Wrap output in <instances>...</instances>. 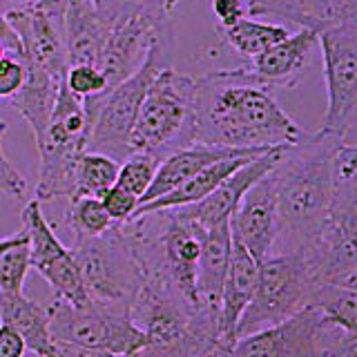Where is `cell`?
Returning a JSON list of instances; mask_svg holds the SVG:
<instances>
[{
  "instance_id": "23",
  "label": "cell",
  "mask_w": 357,
  "mask_h": 357,
  "mask_svg": "<svg viewBox=\"0 0 357 357\" xmlns=\"http://www.w3.org/2000/svg\"><path fill=\"white\" fill-rule=\"evenodd\" d=\"M250 159H255V156H230V159H221V161L210 163L204 167V170H199L195 176H190L185 183L174 188L172 192L154 199V201H150V204L139 206L137 210H134L132 217H139V215L154 212V210H172V208L192 206V204H197V201L206 199L221 181H226L232 172H237L239 167L245 165Z\"/></svg>"
},
{
  "instance_id": "2",
  "label": "cell",
  "mask_w": 357,
  "mask_h": 357,
  "mask_svg": "<svg viewBox=\"0 0 357 357\" xmlns=\"http://www.w3.org/2000/svg\"><path fill=\"white\" fill-rule=\"evenodd\" d=\"M337 139L304 134L286 145L273 167L277 199V239L271 255L306 257L315 245L333 204V152Z\"/></svg>"
},
{
  "instance_id": "16",
  "label": "cell",
  "mask_w": 357,
  "mask_h": 357,
  "mask_svg": "<svg viewBox=\"0 0 357 357\" xmlns=\"http://www.w3.org/2000/svg\"><path fill=\"white\" fill-rule=\"evenodd\" d=\"M317 52V31L301 27L297 33H290L286 40L277 43L275 47L250 59L245 67L271 92L273 89H290L306 78L312 63H315Z\"/></svg>"
},
{
  "instance_id": "19",
  "label": "cell",
  "mask_w": 357,
  "mask_h": 357,
  "mask_svg": "<svg viewBox=\"0 0 357 357\" xmlns=\"http://www.w3.org/2000/svg\"><path fill=\"white\" fill-rule=\"evenodd\" d=\"M268 152V150H266ZM264 154L261 150H232V148H210V145H190V148L176 150L161 159L152 183L139 199V206L150 204V201L159 199L167 192H172L174 188L185 183L190 176H195L199 170H204L206 165L230 159V156H257Z\"/></svg>"
},
{
  "instance_id": "31",
  "label": "cell",
  "mask_w": 357,
  "mask_h": 357,
  "mask_svg": "<svg viewBox=\"0 0 357 357\" xmlns=\"http://www.w3.org/2000/svg\"><path fill=\"white\" fill-rule=\"evenodd\" d=\"M63 83L76 98H81V100L100 96L107 92L105 76L94 65H70L63 76Z\"/></svg>"
},
{
  "instance_id": "3",
  "label": "cell",
  "mask_w": 357,
  "mask_h": 357,
  "mask_svg": "<svg viewBox=\"0 0 357 357\" xmlns=\"http://www.w3.org/2000/svg\"><path fill=\"white\" fill-rule=\"evenodd\" d=\"M121 230L141 268L145 286L204 312L197 299V264L206 234L204 228L181 215L178 208H172L132 217L121 223Z\"/></svg>"
},
{
  "instance_id": "4",
  "label": "cell",
  "mask_w": 357,
  "mask_h": 357,
  "mask_svg": "<svg viewBox=\"0 0 357 357\" xmlns=\"http://www.w3.org/2000/svg\"><path fill=\"white\" fill-rule=\"evenodd\" d=\"M170 67V38L156 40L143 65L109 92L83 100L89 121L87 150L112 156L114 161H126L130 152V132L137 121L141 100L156 74Z\"/></svg>"
},
{
  "instance_id": "34",
  "label": "cell",
  "mask_w": 357,
  "mask_h": 357,
  "mask_svg": "<svg viewBox=\"0 0 357 357\" xmlns=\"http://www.w3.org/2000/svg\"><path fill=\"white\" fill-rule=\"evenodd\" d=\"M25 81V63L16 54L0 59V98H11Z\"/></svg>"
},
{
  "instance_id": "22",
  "label": "cell",
  "mask_w": 357,
  "mask_h": 357,
  "mask_svg": "<svg viewBox=\"0 0 357 357\" xmlns=\"http://www.w3.org/2000/svg\"><path fill=\"white\" fill-rule=\"evenodd\" d=\"M87 137H89V121L87 112L83 107V100L76 98L70 89L61 81L56 103L50 114L47 130L43 139L36 143V148H76L87 150Z\"/></svg>"
},
{
  "instance_id": "38",
  "label": "cell",
  "mask_w": 357,
  "mask_h": 357,
  "mask_svg": "<svg viewBox=\"0 0 357 357\" xmlns=\"http://www.w3.org/2000/svg\"><path fill=\"white\" fill-rule=\"evenodd\" d=\"M0 45L9 52V54H16L20 56L22 54V47H20V40H18V33L14 31V27L9 25L7 16L0 11Z\"/></svg>"
},
{
  "instance_id": "33",
  "label": "cell",
  "mask_w": 357,
  "mask_h": 357,
  "mask_svg": "<svg viewBox=\"0 0 357 357\" xmlns=\"http://www.w3.org/2000/svg\"><path fill=\"white\" fill-rule=\"evenodd\" d=\"M100 204H103L107 217L114 221V223H126L132 219L134 210L139 208V199L126 192L123 188L119 185H112L107 192L100 197Z\"/></svg>"
},
{
  "instance_id": "17",
  "label": "cell",
  "mask_w": 357,
  "mask_h": 357,
  "mask_svg": "<svg viewBox=\"0 0 357 357\" xmlns=\"http://www.w3.org/2000/svg\"><path fill=\"white\" fill-rule=\"evenodd\" d=\"M257 268H259V264L252 259V255L232 237L228 275H226V282H223V293H221L217 349H228V346L237 340L234 337V331H237L239 317L243 315L245 306H248L252 299L255 284H257Z\"/></svg>"
},
{
  "instance_id": "7",
  "label": "cell",
  "mask_w": 357,
  "mask_h": 357,
  "mask_svg": "<svg viewBox=\"0 0 357 357\" xmlns=\"http://www.w3.org/2000/svg\"><path fill=\"white\" fill-rule=\"evenodd\" d=\"M195 78L165 67L148 87L130 132V152L163 159L192 145Z\"/></svg>"
},
{
  "instance_id": "20",
  "label": "cell",
  "mask_w": 357,
  "mask_h": 357,
  "mask_svg": "<svg viewBox=\"0 0 357 357\" xmlns=\"http://www.w3.org/2000/svg\"><path fill=\"white\" fill-rule=\"evenodd\" d=\"M0 324H7L20 335L27 351L36 353L38 357H59V344L54 342L50 331L47 306L36 304L22 293H0Z\"/></svg>"
},
{
  "instance_id": "27",
  "label": "cell",
  "mask_w": 357,
  "mask_h": 357,
  "mask_svg": "<svg viewBox=\"0 0 357 357\" xmlns=\"http://www.w3.org/2000/svg\"><path fill=\"white\" fill-rule=\"evenodd\" d=\"M116 174H119V161H114L107 154L85 150L76 163L74 197L72 199H78V197L100 199L112 185L116 183Z\"/></svg>"
},
{
  "instance_id": "25",
  "label": "cell",
  "mask_w": 357,
  "mask_h": 357,
  "mask_svg": "<svg viewBox=\"0 0 357 357\" xmlns=\"http://www.w3.org/2000/svg\"><path fill=\"white\" fill-rule=\"evenodd\" d=\"M217 33L232 52H237L241 59H248V61L290 36V31L284 25L257 22L248 16L241 18L239 22H234L232 27L217 29Z\"/></svg>"
},
{
  "instance_id": "11",
  "label": "cell",
  "mask_w": 357,
  "mask_h": 357,
  "mask_svg": "<svg viewBox=\"0 0 357 357\" xmlns=\"http://www.w3.org/2000/svg\"><path fill=\"white\" fill-rule=\"evenodd\" d=\"M22 228H25L29 237V261L45 282H47L56 299L70 301L74 306L87 304L81 273L72 250L56 237L54 226L43 215L40 201L31 199L27 206L22 208Z\"/></svg>"
},
{
  "instance_id": "39",
  "label": "cell",
  "mask_w": 357,
  "mask_h": 357,
  "mask_svg": "<svg viewBox=\"0 0 357 357\" xmlns=\"http://www.w3.org/2000/svg\"><path fill=\"white\" fill-rule=\"evenodd\" d=\"M59 357H139V355H116V353H107V351L78 349V346L59 344Z\"/></svg>"
},
{
  "instance_id": "6",
  "label": "cell",
  "mask_w": 357,
  "mask_h": 357,
  "mask_svg": "<svg viewBox=\"0 0 357 357\" xmlns=\"http://www.w3.org/2000/svg\"><path fill=\"white\" fill-rule=\"evenodd\" d=\"M326 76V116L317 132L342 143H355L357 128V11L337 5L335 16L317 31Z\"/></svg>"
},
{
  "instance_id": "12",
  "label": "cell",
  "mask_w": 357,
  "mask_h": 357,
  "mask_svg": "<svg viewBox=\"0 0 357 357\" xmlns=\"http://www.w3.org/2000/svg\"><path fill=\"white\" fill-rule=\"evenodd\" d=\"M326 328L319 312L306 306L275 326L237 337L228 349H217L215 357H319Z\"/></svg>"
},
{
  "instance_id": "37",
  "label": "cell",
  "mask_w": 357,
  "mask_h": 357,
  "mask_svg": "<svg viewBox=\"0 0 357 357\" xmlns=\"http://www.w3.org/2000/svg\"><path fill=\"white\" fill-rule=\"evenodd\" d=\"M25 353L27 346L20 335L7 324H0V357H25Z\"/></svg>"
},
{
  "instance_id": "8",
  "label": "cell",
  "mask_w": 357,
  "mask_h": 357,
  "mask_svg": "<svg viewBox=\"0 0 357 357\" xmlns=\"http://www.w3.org/2000/svg\"><path fill=\"white\" fill-rule=\"evenodd\" d=\"M315 288L317 279L301 255H268L257 268L255 293L239 317L234 337L293 317L295 312L310 306Z\"/></svg>"
},
{
  "instance_id": "1",
  "label": "cell",
  "mask_w": 357,
  "mask_h": 357,
  "mask_svg": "<svg viewBox=\"0 0 357 357\" xmlns=\"http://www.w3.org/2000/svg\"><path fill=\"white\" fill-rule=\"evenodd\" d=\"M301 137V128L245 65L195 78L192 145L266 152Z\"/></svg>"
},
{
  "instance_id": "21",
  "label": "cell",
  "mask_w": 357,
  "mask_h": 357,
  "mask_svg": "<svg viewBox=\"0 0 357 357\" xmlns=\"http://www.w3.org/2000/svg\"><path fill=\"white\" fill-rule=\"evenodd\" d=\"M61 81H63V76H56L47 70H43V67L25 63V81H22V87L9 98V103L27 121L36 143L43 139L45 130H47L50 114L54 109Z\"/></svg>"
},
{
  "instance_id": "13",
  "label": "cell",
  "mask_w": 357,
  "mask_h": 357,
  "mask_svg": "<svg viewBox=\"0 0 357 357\" xmlns=\"http://www.w3.org/2000/svg\"><path fill=\"white\" fill-rule=\"evenodd\" d=\"M65 9L67 0H47L5 14L9 25L18 33L22 47L20 59L56 76H65L67 72Z\"/></svg>"
},
{
  "instance_id": "10",
  "label": "cell",
  "mask_w": 357,
  "mask_h": 357,
  "mask_svg": "<svg viewBox=\"0 0 357 357\" xmlns=\"http://www.w3.org/2000/svg\"><path fill=\"white\" fill-rule=\"evenodd\" d=\"M304 259L317 284L357 288V181L335 185L328 217Z\"/></svg>"
},
{
  "instance_id": "14",
  "label": "cell",
  "mask_w": 357,
  "mask_h": 357,
  "mask_svg": "<svg viewBox=\"0 0 357 357\" xmlns=\"http://www.w3.org/2000/svg\"><path fill=\"white\" fill-rule=\"evenodd\" d=\"M230 232L259 264L273 252L277 239V199L273 170L261 176L239 201L230 217Z\"/></svg>"
},
{
  "instance_id": "36",
  "label": "cell",
  "mask_w": 357,
  "mask_h": 357,
  "mask_svg": "<svg viewBox=\"0 0 357 357\" xmlns=\"http://www.w3.org/2000/svg\"><path fill=\"white\" fill-rule=\"evenodd\" d=\"M212 14L217 18V29H226L245 18V5L241 0H212Z\"/></svg>"
},
{
  "instance_id": "35",
  "label": "cell",
  "mask_w": 357,
  "mask_h": 357,
  "mask_svg": "<svg viewBox=\"0 0 357 357\" xmlns=\"http://www.w3.org/2000/svg\"><path fill=\"white\" fill-rule=\"evenodd\" d=\"M319 357H357V333L326 328L321 337Z\"/></svg>"
},
{
  "instance_id": "26",
  "label": "cell",
  "mask_w": 357,
  "mask_h": 357,
  "mask_svg": "<svg viewBox=\"0 0 357 357\" xmlns=\"http://www.w3.org/2000/svg\"><path fill=\"white\" fill-rule=\"evenodd\" d=\"M310 306L331 328L344 333H357V288L317 284L310 297Z\"/></svg>"
},
{
  "instance_id": "30",
  "label": "cell",
  "mask_w": 357,
  "mask_h": 357,
  "mask_svg": "<svg viewBox=\"0 0 357 357\" xmlns=\"http://www.w3.org/2000/svg\"><path fill=\"white\" fill-rule=\"evenodd\" d=\"M29 271H31L29 237L25 234L18 243L9 245L5 252H0V293L5 295L22 293V286H25Z\"/></svg>"
},
{
  "instance_id": "24",
  "label": "cell",
  "mask_w": 357,
  "mask_h": 357,
  "mask_svg": "<svg viewBox=\"0 0 357 357\" xmlns=\"http://www.w3.org/2000/svg\"><path fill=\"white\" fill-rule=\"evenodd\" d=\"M245 16H277L319 31L335 16L337 0H248Z\"/></svg>"
},
{
  "instance_id": "41",
  "label": "cell",
  "mask_w": 357,
  "mask_h": 357,
  "mask_svg": "<svg viewBox=\"0 0 357 357\" xmlns=\"http://www.w3.org/2000/svg\"><path fill=\"white\" fill-rule=\"evenodd\" d=\"M25 228H20L18 232H14V234H9V237H3V239H0V252H5L7 248H9V245H14V243H18L22 237H25Z\"/></svg>"
},
{
  "instance_id": "28",
  "label": "cell",
  "mask_w": 357,
  "mask_h": 357,
  "mask_svg": "<svg viewBox=\"0 0 357 357\" xmlns=\"http://www.w3.org/2000/svg\"><path fill=\"white\" fill-rule=\"evenodd\" d=\"M112 223L114 221L107 217L100 199H94V197L72 199L70 208H67V215H65V226L70 228L74 239L96 237V234L105 232Z\"/></svg>"
},
{
  "instance_id": "18",
  "label": "cell",
  "mask_w": 357,
  "mask_h": 357,
  "mask_svg": "<svg viewBox=\"0 0 357 357\" xmlns=\"http://www.w3.org/2000/svg\"><path fill=\"white\" fill-rule=\"evenodd\" d=\"M232 250V232L230 221H223L219 226L206 230L201 241V255L197 264V299L199 308L206 315L219 319L221 310V293L223 282L228 275Z\"/></svg>"
},
{
  "instance_id": "15",
  "label": "cell",
  "mask_w": 357,
  "mask_h": 357,
  "mask_svg": "<svg viewBox=\"0 0 357 357\" xmlns=\"http://www.w3.org/2000/svg\"><path fill=\"white\" fill-rule=\"evenodd\" d=\"M286 145L282 148H273L259 156H255L245 165H241L237 172H232L226 181H221L212 192L197 201L192 206H183L178 208L181 215H185L190 221H195L199 228L210 230L219 226L223 221H230V217L234 215L237 210L239 201L243 199V195L259 181L261 176H266L268 172L273 170L277 165V161L282 159V152H284Z\"/></svg>"
},
{
  "instance_id": "29",
  "label": "cell",
  "mask_w": 357,
  "mask_h": 357,
  "mask_svg": "<svg viewBox=\"0 0 357 357\" xmlns=\"http://www.w3.org/2000/svg\"><path fill=\"white\" fill-rule=\"evenodd\" d=\"M159 163H161L159 156L145 154V152H134L126 161L119 163V174H116L114 185H119L126 190V192L141 199L145 192H148Z\"/></svg>"
},
{
  "instance_id": "43",
  "label": "cell",
  "mask_w": 357,
  "mask_h": 357,
  "mask_svg": "<svg viewBox=\"0 0 357 357\" xmlns=\"http://www.w3.org/2000/svg\"><path fill=\"white\" fill-rule=\"evenodd\" d=\"M212 357H215V353H212Z\"/></svg>"
},
{
  "instance_id": "40",
  "label": "cell",
  "mask_w": 357,
  "mask_h": 357,
  "mask_svg": "<svg viewBox=\"0 0 357 357\" xmlns=\"http://www.w3.org/2000/svg\"><path fill=\"white\" fill-rule=\"evenodd\" d=\"M47 3V0H0V11L7 14V11H16V9H25V7H33Z\"/></svg>"
},
{
  "instance_id": "32",
  "label": "cell",
  "mask_w": 357,
  "mask_h": 357,
  "mask_svg": "<svg viewBox=\"0 0 357 357\" xmlns=\"http://www.w3.org/2000/svg\"><path fill=\"white\" fill-rule=\"evenodd\" d=\"M7 130H9V123L0 116V195H7L11 199H22L27 195V178L5 154Z\"/></svg>"
},
{
  "instance_id": "9",
  "label": "cell",
  "mask_w": 357,
  "mask_h": 357,
  "mask_svg": "<svg viewBox=\"0 0 357 357\" xmlns=\"http://www.w3.org/2000/svg\"><path fill=\"white\" fill-rule=\"evenodd\" d=\"M50 331L56 344L78 349L137 355L145 346V335L134 326L130 315H119L94 304L74 306L70 301H50Z\"/></svg>"
},
{
  "instance_id": "5",
  "label": "cell",
  "mask_w": 357,
  "mask_h": 357,
  "mask_svg": "<svg viewBox=\"0 0 357 357\" xmlns=\"http://www.w3.org/2000/svg\"><path fill=\"white\" fill-rule=\"evenodd\" d=\"M70 250L81 273L89 304L119 315H130V308L143 286V275L121 223H112L96 237L74 239Z\"/></svg>"
},
{
  "instance_id": "42",
  "label": "cell",
  "mask_w": 357,
  "mask_h": 357,
  "mask_svg": "<svg viewBox=\"0 0 357 357\" xmlns=\"http://www.w3.org/2000/svg\"><path fill=\"white\" fill-rule=\"evenodd\" d=\"M5 54H7V50L3 47V45H0V59H3V56H5Z\"/></svg>"
}]
</instances>
